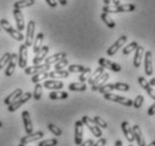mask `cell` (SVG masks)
I'll list each match as a JSON object with an SVG mask.
<instances>
[{
  "instance_id": "6da1fadb",
  "label": "cell",
  "mask_w": 155,
  "mask_h": 146,
  "mask_svg": "<svg viewBox=\"0 0 155 146\" xmlns=\"http://www.w3.org/2000/svg\"><path fill=\"white\" fill-rule=\"evenodd\" d=\"M136 10V6L134 4H124V5H118V6H109L105 5L102 7V12L106 14H119V12H132Z\"/></svg>"
},
{
  "instance_id": "7a4b0ae2",
  "label": "cell",
  "mask_w": 155,
  "mask_h": 146,
  "mask_svg": "<svg viewBox=\"0 0 155 146\" xmlns=\"http://www.w3.org/2000/svg\"><path fill=\"white\" fill-rule=\"evenodd\" d=\"M0 27H1L4 31L7 32L8 34L10 35L14 39H16V41H19L20 42V41H24V39H25L24 35L21 34V32L17 31L15 28H12V26L9 24V22H8L7 19H5V18L0 19Z\"/></svg>"
},
{
  "instance_id": "3957f363",
  "label": "cell",
  "mask_w": 155,
  "mask_h": 146,
  "mask_svg": "<svg viewBox=\"0 0 155 146\" xmlns=\"http://www.w3.org/2000/svg\"><path fill=\"white\" fill-rule=\"evenodd\" d=\"M81 121L83 123V125L89 128V131L93 134V136H96L98 138H100L102 136V131H101V128L99 126L96 125V123L93 121V119H91L88 116H83L81 118Z\"/></svg>"
},
{
  "instance_id": "277c9868",
  "label": "cell",
  "mask_w": 155,
  "mask_h": 146,
  "mask_svg": "<svg viewBox=\"0 0 155 146\" xmlns=\"http://www.w3.org/2000/svg\"><path fill=\"white\" fill-rule=\"evenodd\" d=\"M33 97L31 92H25L23 93L21 96L18 98L17 100H15L14 102H12L10 105H8V111L9 112H14L16 111L19 107H21L24 104H26L28 100H31V98Z\"/></svg>"
},
{
  "instance_id": "5b68a950",
  "label": "cell",
  "mask_w": 155,
  "mask_h": 146,
  "mask_svg": "<svg viewBox=\"0 0 155 146\" xmlns=\"http://www.w3.org/2000/svg\"><path fill=\"white\" fill-rule=\"evenodd\" d=\"M35 28H36V23L34 20H29L27 24V28H26V37H25V46H31L33 42H34V35H35Z\"/></svg>"
},
{
  "instance_id": "8992f818",
  "label": "cell",
  "mask_w": 155,
  "mask_h": 146,
  "mask_svg": "<svg viewBox=\"0 0 155 146\" xmlns=\"http://www.w3.org/2000/svg\"><path fill=\"white\" fill-rule=\"evenodd\" d=\"M106 100H109V101H114V102H117V104H120L123 106H126V107H130L133 106V100L128 99V98H125V97H120L117 96L115 93H105L104 95Z\"/></svg>"
},
{
  "instance_id": "52a82bcc",
  "label": "cell",
  "mask_w": 155,
  "mask_h": 146,
  "mask_svg": "<svg viewBox=\"0 0 155 146\" xmlns=\"http://www.w3.org/2000/svg\"><path fill=\"white\" fill-rule=\"evenodd\" d=\"M127 42V36L126 35H123V36H120L119 38L117 39L116 42L114 43L111 46L109 47L108 50H107V55L108 56H114L115 54L119 51V48L121 46H124L125 43Z\"/></svg>"
},
{
  "instance_id": "ba28073f",
  "label": "cell",
  "mask_w": 155,
  "mask_h": 146,
  "mask_svg": "<svg viewBox=\"0 0 155 146\" xmlns=\"http://www.w3.org/2000/svg\"><path fill=\"white\" fill-rule=\"evenodd\" d=\"M83 138V123L81 120H77L74 124V143L75 145H81Z\"/></svg>"
},
{
  "instance_id": "9c48e42d",
  "label": "cell",
  "mask_w": 155,
  "mask_h": 146,
  "mask_svg": "<svg viewBox=\"0 0 155 146\" xmlns=\"http://www.w3.org/2000/svg\"><path fill=\"white\" fill-rule=\"evenodd\" d=\"M98 63H99V65L102 66L104 69L111 70V71H114V72H120V71H121V66H120L118 63L109 61V60H107V58H99Z\"/></svg>"
},
{
  "instance_id": "30bf717a",
  "label": "cell",
  "mask_w": 155,
  "mask_h": 146,
  "mask_svg": "<svg viewBox=\"0 0 155 146\" xmlns=\"http://www.w3.org/2000/svg\"><path fill=\"white\" fill-rule=\"evenodd\" d=\"M51 68L50 64H38V65H33V66H26L25 68V74L26 75H31V74H36L39 72H45L48 71Z\"/></svg>"
},
{
  "instance_id": "8fae6325",
  "label": "cell",
  "mask_w": 155,
  "mask_h": 146,
  "mask_svg": "<svg viewBox=\"0 0 155 146\" xmlns=\"http://www.w3.org/2000/svg\"><path fill=\"white\" fill-rule=\"evenodd\" d=\"M28 60V50L25 45H20L19 47V55H18V66L20 69H25L27 66Z\"/></svg>"
},
{
  "instance_id": "7c38bea8",
  "label": "cell",
  "mask_w": 155,
  "mask_h": 146,
  "mask_svg": "<svg viewBox=\"0 0 155 146\" xmlns=\"http://www.w3.org/2000/svg\"><path fill=\"white\" fill-rule=\"evenodd\" d=\"M43 136H44V133H43L42 131H36V133H31V134H27L26 136L21 137V138H20V143L27 145L29 143L36 142V141L41 139Z\"/></svg>"
},
{
  "instance_id": "4fadbf2b",
  "label": "cell",
  "mask_w": 155,
  "mask_h": 146,
  "mask_svg": "<svg viewBox=\"0 0 155 146\" xmlns=\"http://www.w3.org/2000/svg\"><path fill=\"white\" fill-rule=\"evenodd\" d=\"M153 56H152V52L147 51L144 54V69H145V73L146 75H152L153 74Z\"/></svg>"
},
{
  "instance_id": "5bb4252c",
  "label": "cell",
  "mask_w": 155,
  "mask_h": 146,
  "mask_svg": "<svg viewBox=\"0 0 155 146\" xmlns=\"http://www.w3.org/2000/svg\"><path fill=\"white\" fill-rule=\"evenodd\" d=\"M17 63H18V54L12 53V56H10V60H9V62H8V64H7L6 72H5V74H6L7 77H12V74H14Z\"/></svg>"
},
{
  "instance_id": "9a60e30c",
  "label": "cell",
  "mask_w": 155,
  "mask_h": 146,
  "mask_svg": "<svg viewBox=\"0 0 155 146\" xmlns=\"http://www.w3.org/2000/svg\"><path fill=\"white\" fill-rule=\"evenodd\" d=\"M48 51H50V47L47 46V45H45V46L43 45L38 53L36 54V56L33 58V64H34V65H38V64H41V63L47 58L46 55H47V53H48Z\"/></svg>"
},
{
  "instance_id": "2e32d148",
  "label": "cell",
  "mask_w": 155,
  "mask_h": 146,
  "mask_svg": "<svg viewBox=\"0 0 155 146\" xmlns=\"http://www.w3.org/2000/svg\"><path fill=\"white\" fill-rule=\"evenodd\" d=\"M137 81H138V83L140 85V87H142V88H143L144 90L147 92L148 96L151 97L153 100H155V91L153 90L152 85H150V82H148V81H146V79H145L144 77H140Z\"/></svg>"
},
{
  "instance_id": "e0dca14e",
  "label": "cell",
  "mask_w": 155,
  "mask_h": 146,
  "mask_svg": "<svg viewBox=\"0 0 155 146\" xmlns=\"http://www.w3.org/2000/svg\"><path fill=\"white\" fill-rule=\"evenodd\" d=\"M21 117H23L24 127H25L26 134H31V133H33V123H31L29 112H28L27 110H24V111L21 112Z\"/></svg>"
},
{
  "instance_id": "ac0fdd59",
  "label": "cell",
  "mask_w": 155,
  "mask_h": 146,
  "mask_svg": "<svg viewBox=\"0 0 155 146\" xmlns=\"http://www.w3.org/2000/svg\"><path fill=\"white\" fill-rule=\"evenodd\" d=\"M14 17L16 20V26H17V31L23 32L25 29V20H24L23 12H20V9H15L14 10Z\"/></svg>"
},
{
  "instance_id": "d6986e66",
  "label": "cell",
  "mask_w": 155,
  "mask_h": 146,
  "mask_svg": "<svg viewBox=\"0 0 155 146\" xmlns=\"http://www.w3.org/2000/svg\"><path fill=\"white\" fill-rule=\"evenodd\" d=\"M121 129H123V133H124L125 137L129 143H132L135 141V137H134V134H133V128L130 127L128 121H123L121 123Z\"/></svg>"
},
{
  "instance_id": "ffe728a7",
  "label": "cell",
  "mask_w": 155,
  "mask_h": 146,
  "mask_svg": "<svg viewBox=\"0 0 155 146\" xmlns=\"http://www.w3.org/2000/svg\"><path fill=\"white\" fill-rule=\"evenodd\" d=\"M133 134H134V137H135V141L137 142V145L138 146H145L146 143H145V139H144L143 133H142V129L138 125H135L133 126Z\"/></svg>"
},
{
  "instance_id": "44dd1931",
  "label": "cell",
  "mask_w": 155,
  "mask_h": 146,
  "mask_svg": "<svg viewBox=\"0 0 155 146\" xmlns=\"http://www.w3.org/2000/svg\"><path fill=\"white\" fill-rule=\"evenodd\" d=\"M108 79H109V73L105 72L100 78H98L97 80L94 81L92 85H92V87H91V90H92V91H98V90H99V88L105 85L106 81L108 80Z\"/></svg>"
},
{
  "instance_id": "7402d4cb",
  "label": "cell",
  "mask_w": 155,
  "mask_h": 146,
  "mask_svg": "<svg viewBox=\"0 0 155 146\" xmlns=\"http://www.w3.org/2000/svg\"><path fill=\"white\" fill-rule=\"evenodd\" d=\"M44 34L43 33H38V34L36 35V38L34 39V42H33V52L35 54H37L39 52V50L42 48L43 46V42H44Z\"/></svg>"
},
{
  "instance_id": "603a6c76",
  "label": "cell",
  "mask_w": 155,
  "mask_h": 146,
  "mask_svg": "<svg viewBox=\"0 0 155 146\" xmlns=\"http://www.w3.org/2000/svg\"><path fill=\"white\" fill-rule=\"evenodd\" d=\"M43 87H45L46 89L60 90V89H62L63 87H64V85H63V82H61V81H58V80H55V79H53V80H45Z\"/></svg>"
},
{
  "instance_id": "cb8c5ba5",
  "label": "cell",
  "mask_w": 155,
  "mask_h": 146,
  "mask_svg": "<svg viewBox=\"0 0 155 146\" xmlns=\"http://www.w3.org/2000/svg\"><path fill=\"white\" fill-rule=\"evenodd\" d=\"M143 55H144V47L138 45L137 48L135 50V55H134V66L135 68H140V66Z\"/></svg>"
},
{
  "instance_id": "d4e9b609",
  "label": "cell",
  "mask_w": 155,
  "mask_h": 146,
  "mask_svg": "<svg viewBox=\"0 0 155 146\" xmlns=\"http://www.w3.org/2000/svg\"><path fill=\"white\" fill-rule=\"evenodd\" d=\"M63 58H66V54L61 52V53H56V54H53V55H51L48 58H46L44 61H45V64H53V63H56V62L61 61Z\"/></svg>"
},
{
  "instance_id": "484cf974",
  "label": "cell",
  "mask_w": 155,
  "mask_h": 146,
  "mask_svg": "<svg viewBox=\"0 0 155 146\" xmlns=\"http://www.w3.org/2000/svg\"><path fill=\"white\" fill-rule=\"evenodd\" d=\"M21 95H23V90H21V89H16V90H14L9 96L6 97V99L4 100V102L6 105H10L12 102H14L15 100L18 99Z\"/></svg>"
},
{
  "instance_id": "4316f807",
  "label": "cell",
  "mask_w": 155,
  "mask_h": 146,
  "mask_svg": "<svg viewBox=\"0 0 155 146\" xmlns=\"http://www.w3.org/2000/svg\"><path fill=\"white\" fill-rule=\"evenodd\" d=\"M69 75H70V72L65 71V70H55V71L48 73V77L52 79H65Z\"/></svg>"
},
{
  "instance_id": "83f0119b",
  "label": "cell",
  "mask_w": 155,
  "mask_h": 146,
  "mask_svg": "<svg viewBox=\"0 0 155 146\" xmlns=\"http://www.w3.org/2000/svg\"><path fill=\"white\" fill-rule=\"evenodd\" d=\"M68 71L70 73H82V72H90L91 73V69L90 68H85L80 64H70Z\"/></svg>"
},
{
  "instance_id": "f1b7e54d",
  "label": "cell",
  "mask_w": 155,
  "mask_h": 146,
  "mask_svg": "<svg viewBox=\"0 0 155 146\" xmlns=\"http://www.w3.org/2000/svg\"><path fill=\"white\" fill-rule=\"evenodd\" d=\"M35 0H18L14 4V8L15 9H23V8H27L35 5Z\"/></svg>"
},
{
  "instance_id": "f546056e",
  "label": "cell",
  "mask_w": 155,
  "mask_h": 146,
  "mask_svg": "<svg viewBox=\"0 0 155 146\" xmlns=\"http://www.w3.org/2000/svg\"><path fill=\"white\" fill-rule=\"evenodd\" d=\"M101 20L104 22V23L107 25V27L108 28H110V29H114L115 27H116V23L113 20V18H110V16H109V14H106V12H102L100 16Z\"/></svg>"
},
{
  "instance_id": "4dcf8cb0",
  "label": "cell",
  "mask_w": 155,
  "mask_h": 146,
  "mask_svg": "<svg viewBox=\"0 0 155 146\" xmlns=\"http://www.w3.org/2000/svg\"><path fill=\"white\" fill-rule=\"evenodd\" d=\"M48 97L52 100H63V99H66L69 97V93L64 92V91H52L48 95Z\"/></svg>"
},
{
  "instance_id": "1f68e13d",
  "label": "cell",
  "mask_w": 155,
  "mask_h": 146,
  "mask_svg": "<svg viewBox=\"0 0 155 146\" xmlns=\"http://www.w3.org/2000/svg\"><path fill=\"white\" fill-rule=\"evenodd\" d=\"M104 73H105V69H104L102 66H99V68H98V69L96 70V71H94L91 75H90V78L88 79V82H89L90 85H92L93 82L97 80L98 78H100Z\"/></svg>"
},
{
  "instance_id": "d6a6232c",
  "label": "cell",
  "mask_w": 155,
  "mask_h": 146,
  "mask_svg": "<svg viewBox=\"0 0 155 146\" xmlns=\"http://www.w3.org/2000/svg\"><path fill=\"white\" fill-rule=\"evenodd\" d=\"M69 90L70 91H78V92H82L87 90V85L83 82H74L69 85Z\"/></svg>"
},
{
  "instance_id": "836d02e7",
  "label": "cell",
  "mask_w": 155,
  "mask_h": 146,
  "mask_svg": "<svg viewBox=\"0 0 155 146\" xmlns=\"http://www.w3.org/2000/svg\"><path fill=\"white\" fill-rule=\"evenodd\" d=\"M48 78V72H39V73H36L34 74L33 77H31V82L33 83H38L41 81H45Z\"/></svg>"
},
{
  "instance_id": "e575fe53",
  "label": "cell",
  "mask_w": 155,
  "mask_h": 146,
  "mask_svg": "<svg viewBox=\"0 0 155 146\" xmlns=\"http://www.w3.org/2000/svg\"><path fill=\"white\" fill-rule=\"evenodd\" d=\"M114 90H115V85H114V83H105L102 87L99 88L98 91H99L101 95H105V93L111 92V91H114Z\"/></svg>"
},
{
  "instance_id": "d590c367",
  "label": "cell",
  "mask_w": 155,
  "mask_h": 146,
  "mask_svg": "<svg viewBox=\"0 0 155 146\" xmlns=\"http://www.w3.org/2000/svg\"><path fill=\"white\" fill-rule=\"evenodd\" d=\"M137 46H138V43L137 42L129 43L127 46H125L124 48H123V54H124V55H128V54H130L133 51H135L136 48H137Z\"/></svg>"
},
{
  "instance_id": "8d00e7d4",
  "label": "cell",
  "mask_w": 155,
  "mask_h": 146,
  "mask_svg": "<svg viewBox=\"0 0 155 146\" xmlns=\"http://www.w3.org/2000/svg\"><path fill=\"white\" fill-rule=\"evenodd\" d=\"M43 93V85H39V83H35V88H34V93H33V97L36 101H38L42 97Z\"/></svg>"
},
{
  "instance_id": "74e56055",
  "label": "cell",
  "mask_w": 155,
  "mask_h": 146,
  "mask_svg": "<svg viewBox=\"0 0 155 146\" xmlns=\"http://www.w3.org/2000/svg\"><path fill=\"white\" fill-rule=\"evenodd\" d=\"M114 85H115L116 90H118V91H124V92H127V91H129V89H130L129 85L125 83V82H116V83H114Z\"/></svg>"
},
{
  "instance_id": "f35d334b",
  "label": "cell",
  "mask_w": 155,
  "mask_h": 146,
  "mask_svg": "<svg viewBox=\"0 0 155 146\" xmlns=\"http://www.w3.org/2000/svg\"><path fill=\"white\" fill-rule=\"evenodd\" d=\"M48 129H50V131L52 133V134H54V136H61L62 135V129L60 128V127H58L56 125H54V124H48Z\"/></svg>"
},
{
  "instance_id": "ab89813d",
  "label": "cell",
  "mask_w": 155,
  "mask_h": 146,
  "mask_svg": "<svg viewBox=\"0 0 155 146\" xmlns=\"http://www.w3.org/2000/svg\"><path fill=\"white\" fill-rule=\"evenodd\" d=\"M10 56H12V54L10 53H5L1 58H0V70L4 69L5 66L8 64V62L10 60Z\"/></svg>"
},
{
  "instance_id": "60d3db41",
  "label": "cell",
  "mask_w": 155,
  "mask_h": 146,
  "mask_svg": "<svg viewBox=\"0 0 155 146\" xmlns=\"http://www.w3.org/2000/svg\"><path fill=\"white\" fill-rule=\"evenodd\" d=\"M58 139L56 138H50V139H45V141H42V142L38 143V146H56L58 145Z\"/></svg>"
},
{
  "instance_id": "b9f144b4",
  "label": "cell",
  "mask_w": 155,
  "mask_h": 146,
  "mask_svg": "<svg viewBox=\"0 0 155 146\" xmlns=\"http://www.w3.org/2000/svg\"><path fill=\"white\" fill-rule=\"evenodd\" d=\"M93 121L96 123V125H97V126L100 127V128H107V127H108V124H107V121H106L105 119H102L101 117H99V116H96V117L93 118Z\"/></svg>"
},
{
  "instance_id": "7bdbcfd3",
  "label": "cell",
  "mask_w": 155,
  "mask_h": 146,
  "mask_svg": "<svg viewBox=\"0 0 155 146\" xmlns=\"http://www.w3.org/2000/svg\"><path fill=\"white\" fill-rule=\"evenodd\" d=\"M143 102H144V97L142 96V95H138V96L135 98V100L133 101V106H134L136 109H140V108L143 106Z\"/></svg>"
},
{
  "instance_id": "ee69618b",
  "label": "cell",
  "mask_w": 155,
  "mask_h": 146,
  "mask_svg": "<svg viewBox=\"0 0 155 146\" xmlns=\"http://www.w3.org/2000/svg\"><path fill=\"white\" fill-rule=\"evenodd\" d=\"M69 65V62H68V60L66 58H63V60H61V61L56 62V64L54 65V69L55 70H63L65 66Z\"/></svg>"
},
{
  "instance_id": "f6af8a7d",
  "label": "cell",
  "mask_w": 155,
  "mask_h": 146,
  "mask_svg": "<svg viewBox=\"0 0 155 146\" xmlns=\"http://www.w3.org/2000/svg\"><path fill=\"white\" fill-rule=\"evenodd\" d=\"M106 143H107L106 138H104V137H100L98 142H96L94 144H93V146H105V145H106Z\"/></svg>"
},
{
  "instance_id": "bcb514c9",
  "label": "cell",
  "mask_w": 155,
  "mask_h": 146,
  "mask_svg": "<svg viewBox=\"0 0 155 146\" xmlns=\"http://www.w3.org/2000/svg\"><path fill=\"white\" fill-rule=\"evenodd\" d=\"M89 73L90 72H82L81 74H80V77H79L80 82H85L87 79H88V74H89Z\"/></svg>"
},
{
  "instance_id": "7dc6e473",
  "label": "cell",
  "mask_w": 155,
  "mask_h": 146,
  "mask_svg": "<svg viewBox=\"0 0 155 146\" xmlns=\"http://www.w3.org/2000/svg\"><path fill=\"white\" fill-rule=\"evenodd\" d=\"M46 1V4L50 6L51 8H55L58 6V1L56 0H45Z\"/></svg>"
},
{
  "instance_id": "c3c4849f",
  "label": "cell",
  "mask_w": 155,
  "mask_h": 146,
  "mask_svg": "<svg viewBox=\"0 0 155 146\" xmlns=\"http://www.w3.org/2000/svg\"><path fill=\"white\" fill-rule=\"evenodd\" d=\"M147 115H148V116H154V115H155V102H154L153 105H152L151 107L148 108Z\"/></svg>"
},
{
  "instance_id": "681fc988",
  "label": "cell",
  "mask_w": 155,
  "mask_h": 146,
  "mask_svg": "<svg viewBox=\"0 0 155 146\" xmlns=\"http://www.w3.org/2000/svg\"><path fill=\"white\" fill-rule=\"evenodd\" d=\"M93 144H94V143H93L92 139H87L85 142H82L80 146H93Z\"/></svg>"
},
{
  "instance_id": "f907efd6",
  "label": "cell",
  "mask_w": 155,
  "mask_h": 146,
  "mask_svg": "<svg viewBox=\"0 0 155 146\" xmlns=\"http://www.w3.org/2000/svg\"><path fill=\"white\" fill-rule=\"evenodd\" d=\"M58 4L62 5V6H66L68 5V0H58Z\"/></svg>"
},
{
  "instance_id": "816d5d0a",
  "label": "cell",
  "mask_w": 155,
  "mask_h": 146,
  "mask_svg": "<svg viewBox=\"0 0 155 146\" xmlns=\"http://www.w3.org/2000/svg\"><path fill=\"white\" fill-rule=\"evenodd\" d=\"M110 1H111L115 6H118V5H120V0H110Z\"/></svg>"
},
{
  "instance_id": "f5cc1de1",
  "label": "cell",
  "mask_w": 155,
  "mask_h": 146,
  "mask_svg": "<svg viewBox=\"0 0 155 146\" xmlns=\"http://www.w3.org/2000/svg\"><path fill=\"white\" fill-rule=\"evenodd\" d=\"M115 146H123V142H121L120 139H118V141H116V143H115Z\"/></svg>"
},
{
  "instance_id": "db71d44e",
  "label": "cell",
  "mask_w": 155,
  "mask_h": 146,
  "mask_svg": "<svg viewBox=\"0 0 155 146\" xmlns=\"http://www.w3.org/2000/svg\"><path fill=\"white\" fill-rule=\"evenodd\" d=\"M150 82V85H152V87H155V78H153L151 81H148Z\"/></svg>"
},
{
  "instance_id": "11a10c76",
  "label": "cell",
  "mask_w": 155,
  "mask_h": 146,
  "mask_svg": "<svg viewBox=\"0 0 155 146\" xmlns=\"http://www.w3.org/2000/svg\"><path fill=\"white\" fill-rule=\"evenodd\" d=\"M104 2H105V5H109L111 1H110V0H104Z\"/></svg>"
},
{
  "instance_id": "9f6ffc18",
  "label": "cell",
  "mask_w": 155,
  "mask_h": 146,
  "mask_svg": "<svg viewBox=\"0 0 155 146\" xmlns=\"http://www.w3.org/2000/svg\"><path fill=\"white\" fill-rule=\"evenodd\" d=\"M145 146H146V145H145ZM147 146H155V141H154V142H152L151 144H148Z\"/></svg>"
},
{
  "instance_id": "6f0895ef",
  "label": "cell",
  "mask_w": 155,
  "mask_h": 146,
  "mask_svg": "<svg viewBox=\"0 0 155 146\" xmlns=\"http://www.w3.org/2000/svg\"><path fill=\"white\" fill-rule=\"evenodd\" d=\"M18 146H26V145H25V144H21V143H19V145H18Z\"/></svg>"
},
{
  "instance_id": "680465c9",
  "label": "cell",
  "mask_w": 155,
  "mask_h": 146,
  "mask_svg": "<svg viewBox=\"0 0 155 146\" xmlns=\"http://www.w3.org/2000/svg\"><path fill=\"white\" fill-rule=\"evenodd\" d=\"M0 128H2V123H1V120H0Z\"/></svg>"
},
{
  "instance_id": "91938a15",
  "label": "cell",
  "mask_w": 155,
  "mask_h": 146,
  "mask_svg": "<svg viewBox=\"0 0 155 146\" xmlns=\"http://www.w3.org/2000/svg\"><path fill=\"white\" fill-rule=\"evenodd\" d=\"M129 146H134V145H129Z\"/></svg>"
},
{
  "instance_id": "94428289",
  "label": "cell",
  "mask_w": 155,
  "mask_h": 146,
  "mask_svg": "<svg viewBox=\"0 0 155 146\" xmlns=\"http://www.w3.org/2000/svg\"><path fill=\"white\" fill-rule=\"evenodd\" d=\"M0 29H1V28H0Z\"/></svg>"
}]
</instances>
